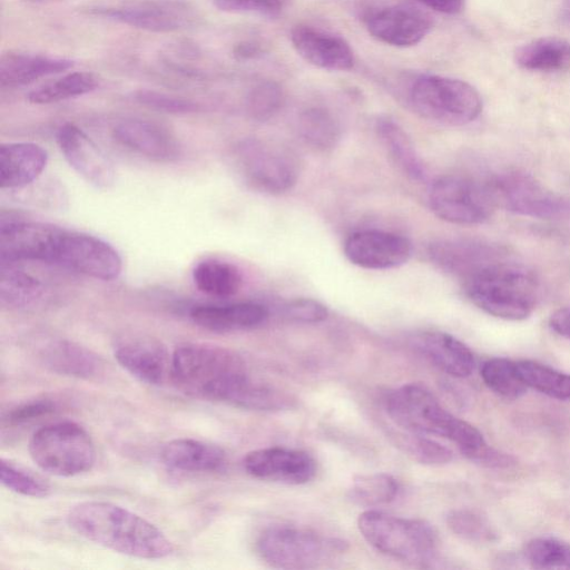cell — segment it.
<instances>
[{"label": "cell", "instance_id": "cell-1", "mask_svg": "<svg viewBox=\"0 0 570 570\" xmlns=\"http://www.w3.org/2000/svg\"><path fill=\"white\" fill-rule=\"evenodd\" d=\"M169 380L185 395L256 411L293 405L286 393L254 381L234 351L208 343H185L171 354Z\"/></svg>", "mask_w": 570, "mask_h": 570}, {"label": "cell", "instance_id": "cell-2", "mask_svg": "<svg viewBox=\"0 0 570 570\" xmlns=\"http://www.w3.org/2000/svg\"><path fill=\"white\" fill-rule=\"evenodd\" d=\"M66 520L78 535L125 556L157 560L174 551L170 540L155 524L111 502L77 503Z\"/></svg>", "mask_w": 570, "mask_h": 570}, {"label": "cell", "instance_id": "cell-3", "mask_svg": "<svg viewBox=\"0 0 570 570\" xmlns=\"http://www.w3.org/2000/svg\"><path fill=\"white\" fill-rule=\"evenodd\" d=\"M385 407L389 416L405 431L448 439L465 456L485 444L475 426L445 410L421 384L410 383L391 391L385 397Z\"/></svg>", "mask_w": 570, "mask_h": 570}, {"label": "cell", "instance_id": "cell-4", "mask_svg": "<svg viewBox=\"0 0 570 570\" xmlns=\"http://www.w3.org/2000/svg\"><path fill=\"white\" fill-rule=\"evenodd\" d=\"M471 302L485 313L509 321L531 315L538 296L537 276L508 257L492 262L465 278Z\"/></svg>", "mask_w": 570, "mask_h": 570}, {"label": "cell", "instance_id": "cell-5", "mask_svg": "<svg viewBox=\"0 0 570 570\" xmlns=\"http://www.w3.org/2000/svg\"><path fill=\"white\" fill-rule=\"evenodd\" d=\"M405 95L417 115L442 125L463 126L482 111L476 89L455 78L420 73L409 79Z\"/></svg>", "mask_w": 570, "mask_h": 570}, {"label": "cell", "instance_id": "cell-6", "mask_svg": "<svg viewBox=\"0 0 570 570\" xmlns=\"http://www.w3.org/2000/svg\"><path fill=\"white\" fill-rule=\"evenodd\" d=\"M357 528L368 544L395 559L423 566L435 558L438 537L423 520L367 510L360 514Z\"/></svg>", "mask_w": 570, "mask_h": 570}, {"label": "cell", "instance_id": "cell-7", "mask_svg": "<svg viewBox=\"0 0 570 570\" xmlns=\"http://www.w3.org/2000/svg\"><path fill=\"white\" fill-rule=\"evenodd\" d=\"M257 552L271 567L303 570L320 567L345 552L343 540L305 528L275 525L259 535Z\"/></svg>", "mask_w": 570, "mask_h": 570}, {"label": "cell", "instance_id": "cell-8", "mask_svg": "<svg viewBox=\"0 0 570 570\" xmlns=\"http://www.w3.org/2000/svg\"><path fill=\"white\" fill-rule=\"evenodd\" d=\"M32 461L56 476L88 472L96 461L95 444L88 432L75 422H57L37 430L28 445Z\"/></svg>", "mask_w": 570, "mask_h": 570}, {"label": "cell", "instance_id": "cell-9", "mask_svg": "<svg viewBox=\"0 0 570 570\" xmlns=\"http://www.w3.org/2000/svg\"><path fill=\"white\" fill-rule=\"evenodd\" d=\"M429 203L440 219L460 225L483 223L495 207L488 180L456 174L442 176L433 183Z\"/></svg>", "mask_w": 570, "mask_h": 570}, {"label": "cell", "instance_id": "cell-10", "mask_svg": "<svg viewBox=\"0 0 570 570\" xmlns=\"http://www.w3.org/2000/svg\"><path fill=\"white\" fill-rule=\"evenodd\" d=\"M488 183L495 206L540 219L570 216V199L549 190L530 175L509 171L488 179Z\"/></svg>", "mask_w": 570, "mask_h": 570}, {"label": "cell", "instance_id": "cell-11", "mask_svg": "<svg viewBox=\"0 0 570 570\" xmlns=\"http://www.w3.org/2000/svg\"><path fill=\"white\" fill-rule=\"evenodd\" d=\"M90 12L150 32H174L193 27L198 14L186 0H128L97 6Z\"/></svg>", "mask_w": 570, "mask_h": 570}, {"label": "cell", "instance_id": "cell-12", "mask_svg": "<svg viewBox=\"0 0 570 570\" xmlns=\"http://www.w3.org/2000/svg\"><path fill=\"white\" fill-rule=\"evenodd\" d=\"M237 156L246 181L259 191L282 194L297 181L298 163L281 146L246 140L239 145Z\"/></svg>", "mask_w": 570, "mask_h": 570}, {"label": "cell", "instance_id": "cell-13", "mask_svg": "<svg viewBox=\"0 0 570 570\" xmlns=\"http://www.w3.org/2000/svg\"><path fill=\"white\" fill-rule=\"evenodd\" d=\"M63 228L53 224L10 219L0 225L1 264L21 262H55Z\"/></svg>", "mask_w": 570, "mask_h": 570}, {"label": "cell", "instance_id": "cell-14", "mask_svg": "<svg viewBox=\"0 0 570 570\" xmlns=\"http://www.w3.org/2000/svg\"><path fill=\"white\" fill-rule=\"evenodd\" d=\"M53 264L101 281L117 278L122 269V261L110 244L96 236L67 229L57 246Z\"/></svg>", "mask_w": 570, "mask_h": 570}, {"label": "cell", "instance_id": "cell-15", "mask_svg": "<svg viewBox=\"0 0 570 570\" xmlns=\"http://www.w3.org/2000/svg\"><path fill=\"white\" fill-rule=\"evenodd\" d=\"M362 19L373 38L402 48L419 43L432 28L431 17L426 12L403 3L366 8Z\"/></svg>", "mask_w": 570, "mask_h": 570}, {"label": "cell", "instance_id": "cell-16", "mask_svg": "<svg viewBox=\"0 0 570 570\" xmlns=\"http://www.w3.org/2000/svg\"><path fill=\"white\" fill-rule=\"evenodd\" d=\"M114 355L124 370L145 384L161 385L169 379L171 355L155 337L124 335L116 341Z\"/></svg>", "mask_w": 570, "mask_h": 570}, {"label": "cell", "instance_id": "cell-17", "mask_svg": "<svg viewBox=\"0 0 570 570\" xmlns=\"http://www.w3.org/2000/svg\"><path fill=\"white\" fill-rule=\"evenodd\" d=\"M58 146L68 164L92 186L107 189L116 179L110 158L79 127L65 124L57 131Z\"/></svg>", "mask_w": 570, "mask_h": 570}, {"label": "cell", "instance_id": "cell-18", "mask_svg": "<svg viewBox=\"0 0 570 570\" xmlns=\"http://www.w3.org/2000/svg\"><path fill=\"white\" fill-rule=\"evenodd\" d=\"M411 252L407 238L376 229L355 232L344 243L346 258L366 269L399 267L409 261Z\"/></svg>", "mask_w": 570, "mask_h": 570}, {"label": "cell", "instance_id": "cell-19", "mask_svg": "<svg viewBox=\"0 0 570 570\" xmlns=\"http://www.w3.org/2000/svg\"><path fill=\"white\" fill-rule=\"evenodd\" d=\"M243 464L256 479L285 484H304L316 474V462L308 453L279 446L252 451Z\"/></svg>", "mask_w": 570, "mask_h": 570}, {"label": "cell", "instance_id": "cell-20", "mask_svg": "<svg viewBox=\"0 0 570 570\" xmlns=\"http://www.w3.org/2000/svg\"><path fill=\"white\" fill-rule=\"evenodd\" d=\"M295 51L314 67L345 71L354 67L350 43L341 36L309 24H297L291 31Z\"/></svg>", "mask_w": 570, "mask_h": 570}, {"label": "cell", "instance_id": "cell-21", "mask_svg": "<svg viewBox=\"0 0 570 570\" xmlns=\"http://www.w3.org/2000/svg\"><path fill=\"white\" fill-rule=\"evenodd\" d=\"M430 256L442 269L466 278L481 267L508 257L498 244L476 239L442 240L431 246Z\"/></svg>", "mask_w": 570, "mask_h": 570}, {"label": "cell", "instance_id": "cell-22", "mask_svg": "<svg viewBox=\"0 0 570 570\" xmlns=\"http://www.w3.org/2000/svg\"><path fill=\"white\" fill-rule=\"evenodd\" d=\"M112 135L122 146L156 161H173L180 155L176 138L154 121L124 119L114 127Z\"/></svg>", "mask_w": 570, "mask_h": 570}, {"label": "cell", "instance_id": "cell-23", "mask_svg": "<svg viewBox=\"0 0 570 570\" xmlns=\"http://www.w3.org/2000/svg\"><path fill=\"white\" fill-rule=\"evenodd\" d=\"M189 317L204 330L230 333L259 326L268 317V311L254 302L198 304L190 308Z\"/></svg>", "mask_w": 570, "mask_h": 570}, {"label": "cell", "instance_id": "cell-24", "mask_svg": "<svg viewBox=\"0 0 570 570\" xmlns=\"http://www.w3.org/2000/svg\"><path fill=\"white\" fill-rule=\"evenodd\" d=\"M48 163V153L35 142H7L0 146V187L20 189L33 183Z\"/></svg>", "mask_w": 570, "mask_h": 570}, {"label": "cell", "instance_id": "cell-25", "mask_svg": "<svg viewBox=\"0 0 570 570\" xmlns=\"http://www.w3.org/2000/svg\"><path fill=\"white\" fill-rule=\"evenodd\" d=\"M414 346L431 363L454 377L469 376L475 366L471 350L443 332H424L414 337Z\"/></svg>", "mask_w": 570, "mask_h": 570}, {"label": "cell", "instance_id": "cell-26", "mask_svg": "<svg viewBox=\"0 0 570 570\" xmlns=\"http://www.w3.org/2000/svg\"><path fill=\"white\" fill-rule=\"evenodd\" d=\"M72 67L73 61L70 59L10 51L0 60V85L2 88H17L65 72Z\"/></svg>", "mask_w": 570, "mask_h": 570}, {"label": "cell", "instance_id": "cell-27", "mask_svg": "<svg viewBox=\"0 0 570 570\" xmlns=\"http://www.w3.org/2000/svg\"><path fill=\"white\" fill-rule=\"evenodd\" d=\"M160 456L165 465L179 472H217L226 464L220 448L189 438L167 442Z\"/></svg>", "mask_w": 570, "mask_h": 570}, {"label": "cell", "instance_id": "cell-28", "mask_svg": "<svg viewBox=\"0 0 570 570\" xmlns=\"http://www.w3.org/2000/svg\"><path fill=\"white\" fill-rule=\"evenodd\" d=\"M42 362L50 371L78 379H92L102 367L100 357L77 343L58 341L50 344L42 354Z\"/></svg>", "mask_w": 570, "mask_h": 570}, {"label": "cell", "instance_id": "cell-29", "mask_svg": "<svg viewBox=\"0 0 570 570\" xmlns=\"http://www.w3.org/2000/svg\"><path fill=\"white\" fill-rule=\"evenodd\" d=\"M515 63L525 70L559 71L570 67V41L544 37L519 47Z\"/></svg>", "mask_w": 570, "mask_h": 570}, {"label": "cell", "instance_id": "cell-30", "mask_svg": "<svg viewBox=\"0 0 570 570\" xmlns=\"http://www.w3.org/2000/svg\"><path fill=\"white\" fill-rule=\"evenodd\" d=\"M375 130L397 167L413 180L424 179V166L403 128L389 117H380Z\"/></svg>", "mask_w": 570, "mask_h": 570}, {"label": "cell", "instance_id": "cell-31", "mask_svg": "<svg viewBox=\"0 0 570 570\" xmlns=\"http://www.w3.org/2000/svg\"><path fill=\"white\" fill-rule=\"evenodd\" d=\"M43 282L18 266V263L1 264L0 298L2 304L14 308H27L37 304L45 295Z\"/></svg>", "mask_w": 570, "mask_h": 570}, {"label": "cell", "instance_id": "cell-32", "mask_svg": "<svg viewBox=\"0 0 570 570\" xmlns=\"http://www.w3.org/2000/svg\"><path fill=\"white\" fill-rule=\"evenodd\" d=\"M193 281L202 293L216 298H228L239 292L243 276L235 265L208 258L194 267Z\"/></svg>", "mask_w": 570, "mask_h": 570}, {"label": "cell", "instance_id": "cell-33", "mask_svg": "<svg viewBox=\"0 0 570 570\" xmlns=\"http://www.w3.org/2000/svg\"><path fill=\"white\" fill-rule=\"evenodd\" d=\"M97 78L87 71H72L30 90L27 99L35 105H49L83 96L96 90Z\"/></svg>", "mask_w": 570, "mask_h": 570}, {"label": "cell", "instance_id": "cell-34", "mask_svg": "<svg viewBox=\"0 0 570 570\" xmlns=\"http://www.w3.org/2000/svg\"><path fill=\"white\" fill-rule=\"evenodd\" d=\"M298 132L307 145L325 151L332 149L338 142L341 127L328 109L311 107L298 117Z\"/></svg>", "mask_w": 570, "mask_h": 570}, {"label": "cell", "instance_id": "cell-35", "mask_svg": "<svg viewBox=\"0 0 570 570\" xmlns=\"http://www.w3.org/2000/svg\"><path fill=\"white\" fill-rule=\"evenodd\" d=\"M515 363L527 386L553 399L570 400L569 373L531 360H521Z\"/></svg>", "mask_w": 570, "mask_h": 570}, {"label": "cell", "instance_id": "cell-36", "mask_svg": "<svg viewBox=\"0 0 570 570\" xmlns=\"http://www.w3.org/2000/svg\"><path fill=\"white\" fill-rule=\"evenodd\" d=\"M399 492L397 481L386 473L362 474L353 480L348 499L362 507H377L392 502Z\"/></svg>", "mask_w": 570, "mask_h": 570}, {"label": "cell", "instance_id": "cell-37", "mask_svg": "<svg viewBox=\"0 0 570 570\" xmlns=\"http://www.w3.org/2000/svg\"><path fill=\"white\" fill-rule=\"evenodd\" d=\"M481 377L490 390L510 400L522 396L528 387L519 374L517 363L503 357L484 362Z\"/></svg>", "mask_w": 570, "mask_h": 570}, {"label": "cell", "instance_id": "cell-38", "mask_svg": "<svg viewBox=\"0 0 570 570\" xmlns=\"http://www.w3.org/2000/svg\"><path fill=\"white\" fill-rule=\"evenodd\" d=\"M524 558L534 569H570V543L552 537H539L524 547Z\"/></svg>", "mask_w": 570, "mask_h": 570}, {"label": "cell", "instance_id": "cell-39", "mask_svg": "<svg viewBox=\"0 0 570 570\" xmlns=\"http://www.w3.org/2000/svg\"><path fill=\"white\" fill-rule=\"evenodd\" d=\"M284 99V91L278 82L261 81L246 96V112L256 121H267L281 110Z\"/></svg>", "mask_w": 570, "mask_h": 570}, {"label": "cell", "instance_id": "cell-40", "mask_svg": "<svg viewBox=\"0 0 570 570\" xmlns=\"http://www.w3.org/2000/svg\"><path fill=\"white\" fill-rule=\"evenodd\" d=\"M446 523L453 533L469 541L492 542L497 539L498 533L490 521L473 510H453L448 514Z\"/></svg>", "mask_w": 570, "mask_h": 570}, {"label": "cell", "instance_id": "cell-41", "mask_svg": "<svg viewBox=\"0 0 570 570\" xmlns=\"http://www.w3.org/2000/svg\"><path fill=\"white\" fill-rule=\"evenodd\" d=\"M396 444L411 458L423 464H445L453 458L450 449L416 433L409 432V434L396 435Z\"/></svg>", "mask_w": 570, "mask_h": 570}, {"label": "cell", "instance_id": "cell-42", "mask_svg": "<svg viewBox=\"0 0 570 570\" xmlns=\"http://www.w3.org/2000/svg\"><path fill=\"white\" fill-rule=\"evenodd\" d=\"M0 479L6 488L26 497L43 498L50 492L49 485L41 479L4 459H1Z\"/></svg>", "mask_w": 570, "mask_h": 570}, {"label": "cell", "instance_id": "cell-43", "mask_svg": "<svg viewBox=\"0 0 570 570\" xmlns=\"http://www.w3.org/2000/svg\"><path fill=\"white\" fill-rule=\"evenodd\" d=\"M132 97L140 105L167 114L187 115L197 112L200 108L190 99L153 89L137 90Z\"/></svg>", "mask_w": 570, "mask_h": 570}, {"label": "cell", "instance_id": "cell-44", "mask_svg": "<svg viewBox=\"0 0 570 570\" xmlns=\"http://www.w3.org/2000/svg\"><path fill=\"white\" fill-rule=\"evenodd\" d=\"M216 8L229 13H247L274 18L287 6V0H213Z\"/></svg>", "mask_w": 570, "mask_h": 570}, {"label": "cell", "instance_id": "cell-45", "mask_svg": "<svg viewBox=\"0 0 570 570\" xmlns=\"http://www.w3.org/2000/svg\"><path fill=\"white\" fill-rule=\"evenodd\" d=\"M284 315L297 323L314 324L323 322L328 316L327 308L312 298H296L284 306Z\"/></svg>", "mask_w": 570, "mask_h": 570}, {"label": "cell", "instance_id": "cell-46", "mask_svg": "<svg viewBox=\"0 0 570 570\" xmlns=\"http://www.w3.org/2000/svg\"><path fill=\"white\" fill-rule=\"evenodd\" d=\"M55 403L48 399H36L23 402L7 412L4 422L8 425H21L46 416L55 411Z\"/></svg>", "mask_w": 570, "mask_h": 570}, {"label": "cell", "instance_id": "cell-47", "mask_svg": "<svg viewBox=\"0 0 570 570\" xmlns=\"http://www.w3.org/2000/svg\"><path fill=\"white\" fill-rule=\"evenodd\" d=\"M466 458L475 463L491 469H509L515 464L512 455L500 452L487 443L466 455Z\"/></svg>", "mask_w": 570, "mask_h": 570}, {"label": "cell", "instance_id": "cell-48", "mask_svg": "<svg viewBox=\"0 0 570 570\" xmlns=\"http://www.w3.org/2000/svg\"><path fill=\"white\" fill-rule=\"evenodd\" d=\"M434 11L458 14L465 6V0H412Z\"/></svg>", "mask_w": 570, "mask_h": 570}, {"label": "cell", "instance_id": "cell-49", "mask_svg": "<svg viewBox=\"0 0 570 570\" xmlns=\"http://www.w3.org/2000/svg\"><path fill=\"white\" fill-rule=\"evenodd\" d=\"M549 325L553 332L570 340V306L554 312L550 317Z\"/></svg>", "mask_w": 570, "mask_h": 570}, {"label": "cell", "instance_id": "cell-50", "mask_svg": "<svg viewBox=\"0 0 570 570\" xmlns=\"http://www.w3.org/2000/svg\"><path fill=\"white\" fill-rule=\"evenodd\" d=\"M263 51L262 45L257 41L244 40L234 47L233 53L237 60L245 61L259 57Z\"/></svg>", "mask_w": 570, "mask_h": 570}, {"label": "cell", "instance_id": "cell-51", "mask_svg": "<svg viewBox=\"0 0 570 570\" xmlns=\"http://www.w3.org/2000/svg\"><path fill=\"white\" fill-rule=\"evenodd\" d=\"M562 19L570 23V0H567L561 10Z\"/></svg>", "mask_w": 570, "mask_h": 570}]
</instances>
